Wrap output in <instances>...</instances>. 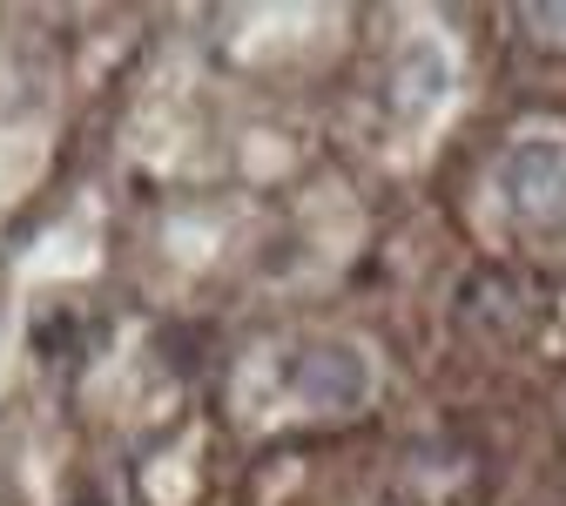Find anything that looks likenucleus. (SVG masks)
I'll return each instance as SVG.
<instances>
[{"label":"nucleus","instance_id":"nucleus-1","mask_svg":"<svg viewBox=\"0 0 566 506\" xmlns=\"http://www.w3.org/2000/svg\"><path fill=\"white\" fill-rule=\"evenodd\" d=\"M297 392L311 405H358L365 399V365L350 358L344 344H324V351H304L297 365Z\"/></svg>","mask_w":566,"mask_h":506}]
</instances>
